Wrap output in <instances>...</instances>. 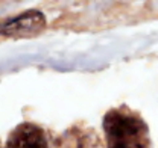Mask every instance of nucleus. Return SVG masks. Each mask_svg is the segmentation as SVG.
Returning <instances> with one entry per match:
<instances>
[{"mask_svg": "<svg viewBox=\"0 0 158 148\" xmlns=\"http://www.w3.org/2000/svg\"><path fill=\"white\" fill-rule=\"evenodd\" d=\"M103 131L108 148H149V129L143 118L122 106L106 112Z\"/></svg>", "mask_w": 158, "mask_h": 148, "instance_id": "obj_1", "label": "nucleus"}, {"mask_svg": "<svg viewBox=\"0 0 158 148\" xmlns=\"http://www.w3.org/2000/svg\"><path fill=\"white\" fill-rule=\"evenodd\" d=\"M44 26H46V18H44L43 12H40L37 9H31L14 18L2 21L0 23V38L35 35Z\"/></svg>", "mask_w": 158, "mask_h": 148, "instance_id": "obj_2", "label": "nucleus"}, {"mask_svg": "<svg viewBox=\"0 0 158 148\" xmlns=\"http://www.w3.org/2000/svg\"><path fill=\"white\" fill-rule=\"evenodd\" d=\"M6 148H47V139L38 126L23 123L11 131Z\"/></svg>", "mask_w": 158, "mask_h": 148, "instance_id": "obj_3", "label": "nucleus"}]
</instances>
